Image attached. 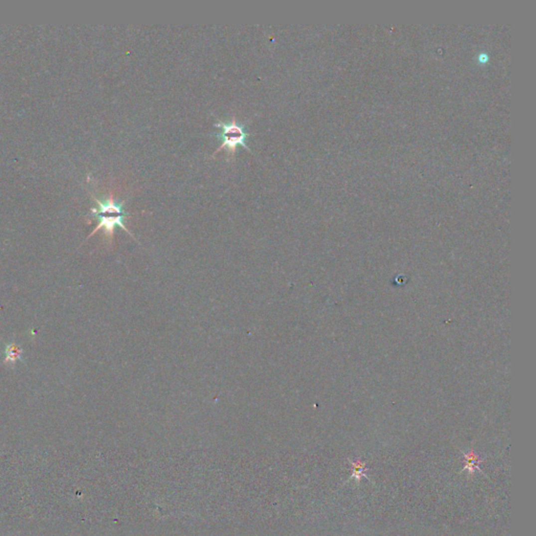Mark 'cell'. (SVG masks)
Listing matches in <instances>:
<instances>
[{
  "instance_id": "obj_1",
  "label": "cell",
  "mask_w": 536,
  "mask_h": 536,
  "mask_svg": "<svg viewBox=\"0 0 536 536\" xmlns=\"http://www.w3.org/2000/svg\"><path fill=\"white\" fill-rule=\"evenodd\" d=\"M94 200H96L97 207L91 208V216L98 219L99 222L97 227L92 230V233L88 236V238L96 234L101 228H103L104 234L111 241L114 234V228L117 226L123 228L125 232H127L131 237H133L130 230L124 224L125 217L129 215L128 213H126L123 208L125 202L118 203L114 200L112 194H110L108 198L105 199V200H100V199L97 198H94Z\"/></svg>"
},
{
  "instance_id": "obj_2",
  "label": "cell",
  "mask_w": 536,
  "mask_h": 536,
  "mask_svg": "<svg viewBox=\"0 0 536 536\" xmlns=\"http://www.w3.org/2000/svg\"><path fill=\"white\" fill-rule=\"evenodd\" d=\"M214 126L216 128L221 129V133L218 134V138L222 140V144L216 150L213 156L221 151L222 149H226L228 159L229 160L234 159L238 146L244 147L247 151L251 153L250 148L246 144V139L248 135L244 130V126L238 124L235 117H233V119L227 123L220 121L216 123Z\"/></svg>"
},
{
  "instance_id": "obj_3",
  "label": "cell",
  "mask_w": 536,
  "mask_h": 536,
  "mask_svg": "<svg viewBox=\"0 0 536 536\" xmlns=\"http://www.w3.org/2000/svg\"><path fill=\"white\" fill-rule=\"evenodd\" d=\"M465 466L463 471H467L469 476H474L480 469V465L483 463L484 459H481L474 450H469L468 453H463Z\"/></svg>"
},
{
  "instance_id": "obj_4",
  "label": "cell",
  "mask_w": 536,
  "mask_h": 536,
  "mask_svg": "<svg viewBox=\"0 0 536 536\" xmlns=\"http://www.w3.org/2000/svg\"><path fill=\"white\" fill-rule=\"evenodd\" d=\"M349 463L352 467V475H351V479H354L356 481L357 484H359L360 481L362 478H365L369 480V476H367L365 474L366 471V464L364 463V462L360 461V460H349Z\"/></svg>"
},
{
  "instance_id": "obj_5",
  "label": "cell",
  "mask_w": 536,
  "mask_h": 536,
  "mask_svg": "<svg viewBox=\"0 0 536 536\" xmlns=\"http://www.w3.org/2000/svg\"><path fill=\"white\" fill-rule=\"evenodd\" d=\"M21 354H22V350H21V348L19 346L15 345V344H10V345L6 346L4 362L13 365L18 359H20Z\"/></svg>"
}]
</instances>
